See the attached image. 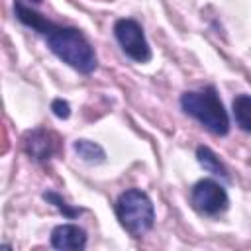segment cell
<instances>
[{"mask_svg":"<svg viewBox=\"0 0 251 251\" xmlns=\"http://www.w3.org/2000/svg\"><path fill=\"white\" fill-rule=\"evenodd\" d=\"M47 43L51 51L63 59L67 65L80 73H90L96 67V55L90 47V43L84 39V35L78 29L73 27H57L47 33Z\"/></svg>","mask_w":251,"mask_h":251,"instance_id":"1","label":"cell"},{"mask_svg":"<svg viewBox=\"0 0 251 251\" xmlns=\"http://www.w3.org/2000/svg\"><path fill=\"white\" fill-rule=\"evenodd\" d=\"M180 104L186 114L196 118L212 133H218V135L227 133L229 120L214 86H208L200 92H184L180 98Z\"/></svg>","mask_w":251,"mask_h":251,"instance_id":"2","label":"cell"},{"mask_svg":"<svg viewBox=\"0 0 251 251\" xmlns=\"http://www.w3.org/2000/svg\"><path fill=\"white\" fill-rule=\"evenodd\" d=\"M116 216L120 224L131 233V235H141L151 229L155 212L149 196L137 188L126 190L118 202H116Z\"/></svg>","mask_w":251,"mask_h":251,"instance_id":"3","label":"cell"},{"mask_svg":"<svg viewBox=\"0 0 251 251\" xmlns=\"http://www.w3.org/2000/svg\"><path fill=\"white\" fill-rule=\"evenodd\" d=\"M114 33L118 43L122 45L124 53L131 57L133 61L145 63L151 57V49L147 45V39L143 35V29L133 20H118L114 25Z\"/></svg>","mask_w":251,"mask_h":251,"instance_id":"4","label":"cell"},{"mask_svg":"<svg viewBox=\"0 0 251 251\" xmlns=\"http://www.w3.org/2000/svg\"><path fill=\"white\" fill-rule=\"evenodd\" d=\"M192 204H194V208L198 212L214 216V214H218V212L227 208V194L218 182L206 178V180H200V182L194 184V188H192Z\"/></svg>","mask_w":251,"mask_h":251,"instance_id":"5","label":"cell"},{"mask_svg":"<svg viewBox=\"0 0 251 251\" xmlns=\"http://www.w3.org/2000/svg\"><path fill=\"white\" fill-rule=\"evenodd\" d=\"M51 245L55 249H63V251H76V249H82L86 245V235L78 226L63 224V226H57L53 229Z\"/></svg>","mask_w":251,"mask_h":251,"instance_id":"6","label":"cell"},{"mask_svg":"<svg viewBox=\"0 0 251 251\" xmlns=\"http://www.w3.org/2000/svg\"><path fill=\"white\" fill-rule=\"evenodd\" d=\"M16 16L20 18V22H24L25 25H29V27H33V29H37V31H41V33H45V35L53 29V25H51L43 16H39L37 12L29 10V8H27V6H24L22 2H16Z\"/></svg>","mask_w":251,"mask_h":251,"instance_id":"7","label":"cell"},{"mask_svg":"<svg viewBox=\"0 0 251 251\" xmlns=\"http://www.w3.org/2000/svg\"><path fill=\"white\" fill-rule=\"evenodd\" d=\"M27 153L35 159H47L51 155V141L49 135L43 131H33L27 139Z\"/></svg>","mask_w":251,"mask_h":251,"instance_id":"8","label":"cell"},{"mask_svg":"<svg viewBox=\"0 0 251 251\" xmlns=\"http://www.w3.org/2000/svg\"><path fill=\"white\" fill-rule=\"evenodd\" d=\"M233 116L241 129L251 131V96H237L233 100Z\"/></svg>","mask_w":251,"mask_h":251,"instance_id":"9","label":"cell"},{"mask_svg":"<svg viewBox=\"0 0 251 251\" xmlns=\"http://www.w3.org/2000/svg\"><path fill=\"white\" fill-rule=\"evenodd\" d=\"M75 151L78 153V157H82L84 161L88 163H100L104 161V151L100 145L92 143V141H86V139H80L75 143Z\"/></svg>","mask_w":251,"mask_h":251,"instance_id":"10","label":"cell"},{"mask_svg":"<svg viewBox=\"0 0 251 251\" xmlns=\"http://www.w3.org/2000/svg\"><path fill=\"white\" fill-rule=\"evenodd\" d=\"M198 161H200V165L206 169V171H210V173H214V175H222V176H226L227 173H226V167L220 163V159L208 149V147H198Z\"/></svg>","mask_w":251,"mask_h":251,"instance_id":"11","label":"cell"},{"mask_svg":"<svg viewBox=\"0 0 251 251\" xmlns=\"http://www.w3.org/2000/svg\"><path fill=\"white\" fill-rule=\"evenodd\" d=\"M51 108H53V112H55L57 118H69V114H71L69 104L63 102V100H55V102L51 104Z\"/></svg>","mask_w":251,"mask_h":251,"instance_id":"12","label":"cell"},{"mask_svg":"<svg viewBox=\"0 0 251 251\" xmlns=\"http://www.w3.org/2000/svg\"><path fill=\"white\" fill-rule=\"evenodd\" d=\"M45 198H49L51 202H55V206H57V208H59L61 212H65L67 216H75V214H76V210H69V208H67V204H65V202H63V200H61V198L57 196V194L49 192V194H45Z\"/></svg>","mask_w":251,"mask_h":251,"instance_id":"13","label":"cell"},{"mask_svg":"<svg viewBox=\"0 0 251 251\" xmlns=\"http://www.w3.org/2000/svg\"><path fill=\"white\" fill-rule=\"evenodd\" d=\"M33 2H41V0H33Z\"/></svg>","mask_w":251,"mask_h":251,"instance_id":"14","label":"cell"}]
</instances>
